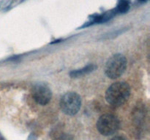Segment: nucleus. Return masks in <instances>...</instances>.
Returning a JSON list of instances; mask_svg holds the SVG:
<instances>
[{
    "mask_svg": "<svg viewBox=\"0 0 150 140\" xmlns=\"http://www.w3.org/2000/svg\"><path fill=\"white\" fill-rule=\"evenodd\" d=\"M130 4L129 0H119L118 4L116 8L117 13H126L130 9Z\"/></svg>",
    "mask_w": 150,
    "mask_h": 140,
    "instance_id": "0eeeda50",
    "label": "nucleus"
},
{
    "mask_svg": "<svg viewBox=\"0 0 150 140\" xmlns=\"http://www.w3.org/2000/svg\"><path fill=\"white\" fill-rule=\"evenodd\" d=\"M111 140H126L125 138H124L123 136H117L114 137V138L111 139Z\"/></svg>",
    "mask_w": 150,
    "mask_h": 140,
    "instance_id": "6e6552de",
    "label": "nucleus"
},
{
    "mask_svg": "<svg viewBox=\"0 0 150 140\" xmlns=\"http://www.w3.org/2000/svg\"><path fill=\"white\" fill-rule=\"evenodd\" d=\"M60 108L64 114L67 115H74L81 108V97L74 92L65 93L60 100Z\"/></svg>",
    "mask_w": 150,
    "mask_h": 140,
    "instance_id": "20e7f679",
    "label": "nucleus"
},
{
    "mask_svg": "<svg viewBox=\"0 0 150 140\" xmlns=\"http://www.w3.org/2000/svg\"><path fill=\"white\" fill-rule=\"evenodd\" d=\"M127 68V59L122 54L113 55L108 59L105 65V71L109 78L117 79L123 74Z\"/></svg>",
    "mask_w": 150,
    "mask_h": 140,
    "instance_id": "f03ea898",
    "label": "nucleus"
},
{
    "mask_svg": "<svg viewBox=\"0 0 150 140\" xmlns=\"http://www.w3.org/2000/svg\"><path fill=\"white\" fill-rule=\"evenodd\" d=\"M130 95V85L125 82H117L108 88L105 93V99L112 106H120L127 102Z\"/></svg>",
    "mask_w": 150,
    "mask_h": 140,
    "instance_id": "f257e3e1",
    "label": "nucleus"
},
{
    "mask_svg": "<svg viewBox=\"0 0 150 140\" xmlns=\"http://www.w3.org/2000/svg\"><path fill=\"white\" fill-rule=\"evenodd\" d=\"M96 69V66L93 65V64H91V65H88L87 66L84 67L83 69H81L75 70L73 71L70 73V77H81V76L85 75L86 74H89L91 71H94V70Z\"/></svg>",
    "mask_w": 150,
    "mask_h": 140,
    "instance_id": "423d86ee",
    "label": "nucleus"
},
{
    "mask_svg": "<svg viewBox=\"0 0 150 140\" xmlns=\"http://www.w3.org/2000/svg\"><path fill=\"white\" fill-rule=\"evenodd\" d=\"M32 95L34 100L40 105L48 104L52 97L51 90L43 83H38L34 85L32 90Z\"/></svg>",
    "mask_w": 150,
    "mask_h": 140,
    "instance_id": "39448f33",
    "label": "nucleus"
},
{
    "mask_svg": "<svg viewBox=\"0 0 150 140\" xmlns=\"http://www.w3.org/2000/svg\"><path fill=\"white\" fill-rule=\"evenodd\" d=\"M98 131L103 136H111L120 128V120L114 115L105 114L100 117L96 124Z\"/></svg>",
    "mask_w": 150,
    "mask_h": 140,
    "instance_id": "7ed1b4c3",
    "label": "nucleus"
},
{
    "mask_svg": "<svg viewBox=\"0 0 150 140\" xmlns=\"http://www.w3.org/2000/svg\"><path fill=\"white\" fill-rule=\"evenodd\" d=\"M139 1H148V0H139Z\"/></svg>",
    "mask_w": 150,
    "mask_h": 140,
    "instance_id": "1a4fd4ad",
    "label": "nucleus"
}]
</instances>
